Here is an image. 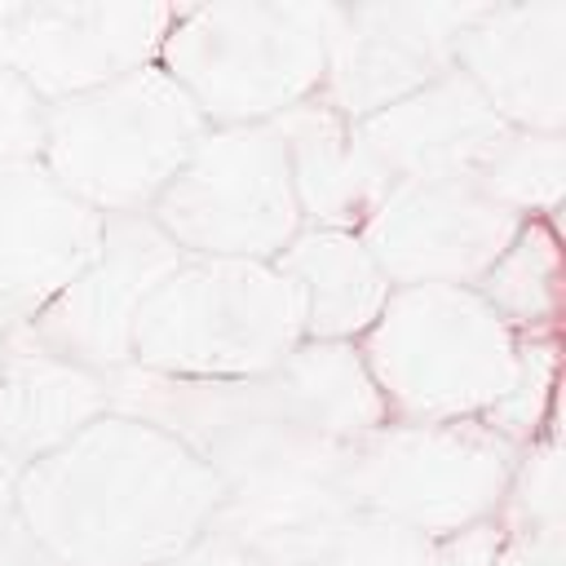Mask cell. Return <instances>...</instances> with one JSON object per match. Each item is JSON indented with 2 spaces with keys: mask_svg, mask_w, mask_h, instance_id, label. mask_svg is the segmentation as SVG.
Here are the masks:
<instances>
[{
  "mask_svg": "<svg viewBox=\"0 0 566 566\" xmlns=\"http://www.w3.org/2000/svg\"><path fill=\"white\" fill-rule=\"evenodd\" d=\"M106 385L111 411L150 420L186 442L221 478L226 504L261 517L340 509V451L385 420L358 349L340 340H301L261 376L181 380L124 367Z\"/></svg>",
  "mask_w": 566,
  "mask_h": 566,
  "instance_id": "1",
  "label": "cell"
},
{
  "mask_svg": "<svg viewBox=\"0 0 566 566\" xmlns=\"http://www.w3.org/2000/svg\"><path fill=\"white\" fill-rule=\"evenodd\" d=\"M221 504V478L186 442L124 411L27 464L13 500L57 566H168Z\"/></svg>",
  "mask_w": 566,
  "mask_h": 566,
  "instance_id": "2",
  "label": "cell"
},
{
  "mask_svg": "<svg viewBox=\"0 0 566 566\" xmlns=\"http://www.w3.org/2000/svg\"><path fill=\"white\" fill-rule=\"evenodd\" d=\"M354 349L398 420H482L517 376V332L455 283L394 287Z\"/></svg>",
  "mask_w": 566,
  "mask_h": 566,
  "instance_id": "3",
  "label": "cell"
},
{
  "mask_svg": "<svg viewBox=\"0 0 566 566\" xmlns=\"http://www.w3.org/2000/svg\"><path fill=\"white\" fill-rule=\"evenodd\" d=\"M327 0L177 4L159 66L208 128L270 124L323 88Z\"/></svg>",
  "mask_w": 566,
  "mask_h": 566,
  "instance_id": "4",
  "label": "cell"
},
{
  "mask_svg": "<svg viewBox=\"0 0 566 566\" xmlns=\"http://www.w3.org/2000/svg\"><path fill=\"white\" fill-rule=\"evenodd\" d=\"M301 340V296L270 261L186 256L137 314L133 367L234 380L279 367Z\"/></svg>",
  "mask_w": 566,
  "mask_h": 566,
  "instance_id": "5",
  "label": "cell"
},
{
  "mask_svg": "<svg viewBox=\"0 0 566 566\" xmlns=\"http://www.w3.org/2000/svg\"><path fill=\"white\" fill-rule=\"evenodd\" d=\"M203 133L208 119L155 62L44 106L40 164L66 195L102 217L150 212Z\"/></svg>",
  "mask_w": 566,
  "mask_h": 566,
  "instance_id": "6",
  "label": "cell"
},
{
  "mask_svg": "<svg viewBox=\"0 0 566 566\" xmlns=\"http://www.w3.org/2000/svg\"><path fill=\"white\" fill-rule=\"evenodd\" d=\"M517 447L482 420H398L385 416L336 464V495L349 509L389 517L429 539L495 517Z\"/></svg>",
  "mask_w": 566,
  "mask_h": 566,
  "instance_id": "7",
  "label": "cell"
},
{
  "mask_svg": "<svg viewBox=\"0 0 566 566\" xmlns=\"http://www.w3.org/2000/svg\"><path fill=\"white\" fill-rule=\"evenodd\" d=\"M150 221L186 256L274 261L305 226L279 133L270 124L208 128L150 203Z\"/></svg>",
  "mask_w": 566,
  "mask_h": 566,
  "instance_id": "8",
  "label": "cell"
},
{
  "mask_svg": "<svg viewBox=\"0 0 566 566\" xmlns=\"http://www.w3.org/2000/svg\"><path fill=\"white\" fill-rule=\"evenodd\" d=\"M168 0H0V66L44 106L159 62Z\"/></svg>",
  "mask_w": 566,
  "mask_h": 566,
  "instance_id": "9",
  "label": "cell"
},
{
  "mask_svg": "<svg viewBox=\"0 0 566 566\" xmlns=\"http://www.w3.org/2000/svg\"><path fill=\"white\" fill-rule=\"evenodd\" d=\"M482 0H327L318 97L349 124L455 71V44Z\"/></svg>",
  "mask_w": 566,
  "mask_h": 566,
  "instance_id": "10",
  "label": "cell"
},
{
  "mask_svg": "<svg viewBox=\"0 0 566 566\" xmlns=\"http://www.w3.org/2000/svg\"><path fill=\"white\" fill-rule=\"evenodd\" d=\"M517 226L522 217L482 195L473 177H433L394 181L358 226V239L376 256L389 287H478L513 243Z\"/></svg>",
  "mask_w": 566,
  "mask_h": 566,
  "instance_id": "11",
  "label": "cell"
},
{
  "mask_svg": "<svg viewBox=\"0 0 566 566\" xmlns=\"http://www.w3.org/2000/svg\"><path fill=\"white\" fill-rule=\"evenodd\" d=\"M186 261V252L150 221V212L106 217L93 261L27 323L57 354L115 376L133 367V332L155 287Z\"/></svg>",
  "mask_w": 566,
  "mask_h": 566,
  "instance_id": "12",
  "label": "cell"
},
{
  "mask_svg": "<svg viewBox=\"0 0 566 566\" xmlns=\"http://www.w3.org/2000/svg\"><path fill=\"white\" fill-rule=\"evenodd\" d=\"M455 71L509 128L566 133V0H482Z\"/></svg>",
  "mask_w": 566,
  "mask_h": 566,
  "instance_id": "13",
  "label": "cell"
},
{
  "mask_svg": "<svg viewBox=\"0 0 566 566\" xmlns=\"http://www.w3.org/2000/svg\"><path fill=\"white\" fill-rule=\"evenodd\" d=\"M106 217L40 159L0 168V332L27 327L97 252Z\"/></svg>",
  "mask_w": 566,
  "mask_h": 566,
  "instance_id": "14",
  "label": "cell"
},
{
  "mask_svg": "<svg viewBox=\"0 0 566 566\" xmlns=\"http://www.w3.org/2000/svg\"><path fill=\"white\" fill-rule=\"evenodd\" d=\"M504 137L509 124L460 71H447L420 93L354 124V142L389 186L473 177Z\"/></svg>",
  "mask_w": 566,
  "mask_h": 566,
  "instance_id": "15",
  "label": "cell"
},
{
  "mask_svg": "<svg viewBox=\"0 0 566 566\" xmlns=\"http://www.w3.org/2000/svg\"><path fill=\"white\" fill-rule=\"evenodd\" d=\"M111 411L102 371L57 354L31 327L4 332L0 345V447L35 464Z\"/></svg>",
  "mask_w": 566,
  "mask_h": 566,
  "instance_id": "16",
  "label": "cell"
},
{
  "mask_svg": "<svg viewBox=\"0 0 566 566\" xmlns=\"http://www.w3.org/2000/svg\"><path fill=\"white\" fill-rule=\"evenodd\" d=\"M270 128L283 142L301 221L358 230L376 208V199L389 190V181L371 168V159L354 142V124L340 119L323 97H310L274 115Z\"/></svg>",
  "mask_w": 566,
  "mask_h": 566,
  "instance_id": "17",
  "label": "cell"
},
{
  "mask_svg": "<svg viewBox=\"0 0 566 566\" xmlns=\"http://www.w3.org/2000/svg\"><path fill=\"white\" fill-rule=\"evenodd\" d=\"M301 296L305 340L354 345L389 301V279L358 239V230L301 226L292 243L270 261Z\"/></svg>",
  "mask_w": 566,
  "mask_h": 566,
  "instance_id": "18",
  "label": "cell"
},
{
  "mask_svg": "<svg viewBox=\"0 0 566 566\" xmlns=\"http://www.w3.org/2000/svg\"><path fill=\"white\" fill-rule=\"evenodd\" d=\"M248 517L256 522L261 566H433L429 535L363 509L340 504L314 517Z\"/></svg>",
  "mask_w": 566,
  "mask_h": 566,
  "instance_id": "19",
  "label": "cell"
},
{
  "mask_svg": "<svg viewBox=\"0 0 566 566\" xmlns=\"http://www.w3.org/2000/svg\"><path fill=\"white\" fill-rule=\"evenodd\" d=\"M478 296L513 332L562 323V234L557 226L548 217L522 221L513 243L482 274Z\"/></svg>",
  "mask_w": 566,
  "mask_h": 566,
  "instance_id": "20",
  "label": "cell"
},
{
  "mask_svg": "<svg viewBox=\"0 0 566 566\" xmlns=\"http://www.w3.org/2000/svg\"><path fill=\"white\" fill-rule=\"evenodd\" d=\"M473 186L522 221L531 217L553 221L566 199V133L509 128V137L473 172Z\"/></svg>",
  "mask_w": 566,
  "mask_h": 566,
  "instance_id": "21",
  "label": "cell"
},
{
  "mask_svg": "<svg viewBox=\"0 0 566 566\" xmlns=\"http://www.w3.org/2000/svg\"><path fill=\"white\" fill-rule=\"evenodd\" d=\"M557 371H562V323L517 332V376L509 394L482 416V424L495 429L517 451L535 442L557 407Z\"/></svg>",
  "mask_w": 566,
  "mask_h": 566,
  "instance_id": "22",
  "label": "cell"
},
{
  "mask_svg": "<svg viewBox=\"0 0 566 566\" xmlns=\"http://www.w3.org/2000/svg\"><path fill=\"white\" fill-rule=\"evenodd\" d=\"M495 522H500V531L566 526V451H562V433H557V407L548 416V429L517 451V464L509 473Z\"/></svg>",
  "mask_w": 566,
  "mask_h": 566,
  "instance_id": "23",
  "label": "cell"
},
{
  "mask_svg": "<svg viewBox=\"0 0 566 566\" xmlns=\"http://www.w3.org/2000/svg\"><path fill=\"white\" fill-rule=\"evenodd\" d=\"M44 150V102L0 66V168L40 159Z\"/></svg>",
  "mask_w": 566,
  "mask_h": 566,
  "instance_id": "24",
  "label": "cell"
},
{
  "mask_svg": "<svg viewBox=\"0 0 566 566\" xmlns=\"http://www.w3.org/2000/svg\"><path fill=\"white\" fill-rule=\"evenodd\" d=\"M491 566H566V526L504 531Z\"/></svg>",
  "mask_w": 566,
  "mask_h": 566,
  "instance_id": "25",
  "label": "cell"
},
{
  "mask_svg": "<svg viewBox=\"0 0 566 566\" xmlns=\"http://www.w3.org/2000/svg\"><path fill=\"white\" fill-rule=\"evenodd\" d=\"M500 539H504L500 522L486 517V522H478V526H464V531H455V535L433 539V566H491Z\"/></svg>",
  "mask_w": 566,
  "mask_h": 566,
  "instance_id": "26",
  "label": "cell"
},
{
  "mask_svg": "<svg viewBox=\"0 0 566 566\" xmlns=\"http://www.w3.org/2000/svg\"><path fill=\"white\" fill-rule=\"evenodd\" d=\"M0 566H57L44 544L27 531V522L18 517V509L0 513Z\"/></svg>",
  "mask_w": 566,
  "mask_h": 566,
  "instance_id": "27",
  "label": "cell"
},
{
  "mask_svg": "<svg viewBox=\"0 0 566 566\" xmlns=\"http://www.w3.org/2000/svg\"><path fill=\"white\" fill-rule=\"evenodd\" d=\"M22 460H13L4 447H0V513L4 509H13V500H18V482H22Z\"/></svg>",
  "mask_w": 566,
  "mask_h": 566,
  "instance_id": "28",
  "label": "cell"
},
{
  "mask_svg": "<svg viewBox=\"0 0 566 566\" xmlns=\"http://www.w3.org/2000/svg\"><path fill=\"white\" fill-rule=\"evenodd\" d=\"M0 345H4V332H0Z\"/></svg>",
  "mask_w": 566,
  "mask_h": 566,
  "instance_id": "29",
  "label": "cell"
}]
</instances>
